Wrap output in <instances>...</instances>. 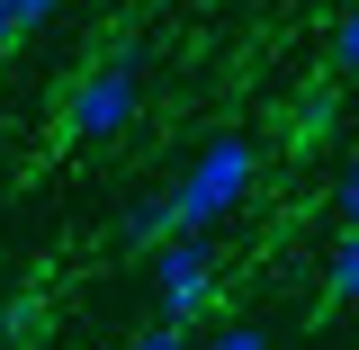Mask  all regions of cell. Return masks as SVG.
Returning <instances> with one entry per match:
<instances>
[{
    "instance_id": "1",
    "label": "cell",
    "mask_w": 359,
    "mask_h": 350,
    "mask_svg": "<svg viewBox=\"0 0 359 350\" xmlns=\"http://www.w3.org/2000/svg\"><path fill=\"white\" fill-rule=\"evenodd\" d=\"M252 189H261V144H252V135H207V144L180 162V180L162 189V198H171V224H180V234L207 243L224 216L252 207Z\"/></svg>"
},
{
    "instance_id": "2",
    "label": "cell",
    "mask_w": 359,
    "mask_h": 350,
    "mask_svg": "<svg viewBox=\"0 0 359 350\" xmlns=\"http://www.w3.org/2000/svg\"><path fill=\"white\" fill-rule=\"evenodd\" d=\"M135 117H144V45L90 63L81 81H72V99H63V135L72 144H117Z\"/></svg>"
},
{
    "instance_id": "3",
    "label": "cell",
    "mask_w": 359,
    "mask_h": 350,
    "mask_svg": "<svg viewBox=\"0 0 359 350\" xmlns=\"http://www.w3.org/2000/svg\"><path fill=\"white\" fill-rule=\"evenodd\" d=\"M216 306V252L198 234H171L153 252V323H198Z\"/></svg>"
},
{
    "instance_id": "4",
    "label": "cell",
    "mask_w": 359,
    "mask_h": 350,
    "mask_svg": "<svg viewBox=\"0 0 359 350\" xmlns=\"http://www.w3.org/2000/svg\"><path fill=\"white\" fill-rule=\"evenodd\" d=\"M171 234H180V224H171V198H162V189H153V198H135L126 216H117V243H126V252H162Z\"/></svg>"
},
{
    "instance_id": "5",
    "label": "cell",
    "mask_w": 359,
    "mask_h": 350,
    "mask_svg": "<svg viewBox=\"0 0 359 350\" xmlns=\"http://www.w3.org/2000/svg\"><path fill=\"white\" fill-rule=\"evenodd\" d=\"M323 297H332V306H359V234H332V252H323Z\"/></svg>"
},
{
    "instance_id": "6",
    "label": "cell",
    "mask_w": 359,
    "mask_h": 350,
    "mask_svg": "<svg viewBox=\"0 0 359 350\" xmlns=\"http://www.w3.org/2000/svg\"><path fill=\"white\" fill-rule=\"evenodd\" d=\"M323 63L359 81V0H341V18H332V45H323Z\"/></svg>"
},
{
    "instance_id": "7",
    "label": "cell",
    "mask_w": 359,
    "mask_h": 350,
    "mask_svg": "<svg viewBox=\"0 0 359 350\" xmlns=\"http://www.w3.org/2000/svg\"><path fill=\"white\" fill-rule=\"evenodd\" d=\"M332 216H341V234H359V162H341V180H332Z\"/></svg>"
},
{
    "instance_id": "8",
    "label": "cell",
    "mask_w": 359,
    "mask_h": 350,
    "mask_svg": "<svg viewBox=\"0 0 359 350\" xmlns=\"http://www.w3.org/2000/svg\"><path fill=\"white\" fill-rule=\"evenodd\" d=\"M198 350H269V332H261V323H216Z\"/></svg>"
},
{
    "instance_id": "9",
    "label": "cell",
    "mask_w": 359,
    "mask_h": 350,
    "mask_svg": "<svg viewBox=\"0 0 359 350\" xmlns=\"http://www.w3.org/2000/svg\"><path fill=\"white\" fill-rule=\"evenodd\" d=\"M126 350H198V342H189V323H144Z\"/></svg>"
},
{
    "instance_id": "10",
    "label": "cell",
    "mask_w": 359,
    "mask_h": 350,
    "mask_svg": "<svg viewBox=\"0 0 359 350\" xmlns=\"http://www.w3.org/2000/svg\"><path fill=\"white\" fill-rule=\"evenodd\" d=\"M54 9H63V0H9V18H18V36H27V27H45Z\"/></svg>"
},
{
    "instance_id": "11",
    "label": "cell",
    "mask_w": 359,
    "mask_h": 350,
    "mask_svg": "<svg viewBox=\"0 0 359 350\" xmlns=\"http://www.w3.org/2000/svg\"><path fill=\"white\" fill-rule=\"evenodd\" d=\"M306 126H314V135H332V126H341V108H332V90H314V99H306Z\"/></svg>"
},
{
    "instance_id": "12",
    "label": "cell",
    "mask_w": 359,
    "mask_h": 350,
    "mask_svg": "<svg viewBox=\"0 0 359 350\" xmlns=\"http://www.w3.org/2000/svg\"><path fill=\"white\" fill-rule=\"evenodd\" d=\"M9 45H18V18H9V0H0V54H9Z\"/></svg>"
}]
</instances>
